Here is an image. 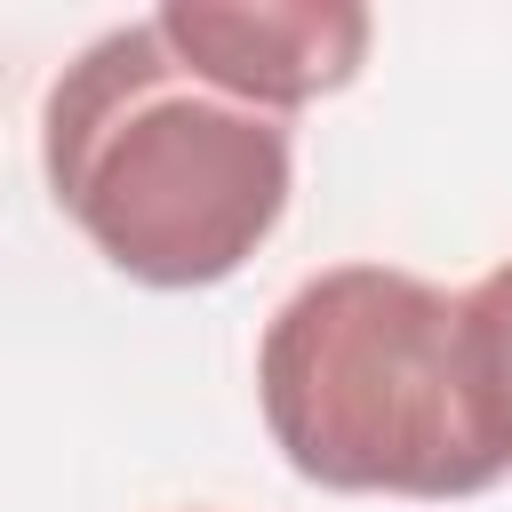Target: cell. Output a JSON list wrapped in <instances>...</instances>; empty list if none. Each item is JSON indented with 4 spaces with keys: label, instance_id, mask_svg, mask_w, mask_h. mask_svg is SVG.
I'll return each instance as SVG.
<instances>
[{
    "label": "cell",
    "instance_id": "277c9868",
    "mask_svg": "<svg viewBox=\"0 0 512 512\" xmlns=\"http://www.w3.org/2000/svg\"><path fill=\"white\" fill-rule=\"evenodd\" d=\"M456 320H464V376H472L488 464L512 472V256L456 296Z\"/></svg>",
    "mask_w": 512,
    "mask_h": 512
},
{
    "label": "cell",
    "instance_id": "3957f363",
    "mask_svg": "<svg viewBox=\"0 0 512 512\" xmlns=\"http://www.w3.org/2000/svg\"><path fill=\"white\" fill-rule=\"evenodd\" d=\"M152 24L200 80H216L224 96H240L256 112H280V120L352 88V72L368 56V8H320V0H296V8L168 0Z\"/></svg>",
    "mask_w": 512,
    "mask_h": 512
},
{
    "label": "cell",
    "instance_id": "7a4b0ae2",
    "mask_svg": "<svg viewBox=\"0 0 512 512\" xmlns=\"http://www.w3.org/2000/svg\"><path fill=\"white\" fill-rule=\"evenodd\" d=\"M256 400L288 472L336 496L448 504L504 480L480 440L456 296L392 264L312 272L264 320Z\"/></svg>",
    "mask_w": 512,
    "mask_h": 512
},
{
    "label": "cell",
    "instance_id": "6da1fadb",
    "mask_svg": "<svg viewBox=\"0 0 512 512\" xmlns=\"http://www.w3.org/2000/svg\"><path fill=\"white\" fill-rule=\"evenodd\" d=\"M40 168L88 248L136 288H216L288 216L296 144L200 80L152 16L88 40L40 104Z\"/></svg>",
    "mask_w": 512,
    "mask_h": 512
}]
</instances>
